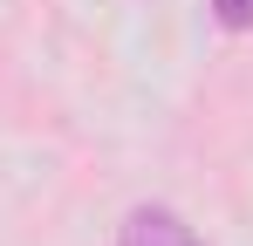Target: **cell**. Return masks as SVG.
<instances>
[{
  "label": "cell",
  "mask_w": 253,
  "mask_h": 246,
  "mask_svg": "<svg viewBox=\"0 0 253 246\" xmlns=\"http://www.w3.org/2000/svg\"><path fill=\"white\" fill-rule=\"evenodd\" d=\"M124 246H199L192 240V226L178 219V212H165V205H137L124 219Z\"/></svg>",
  "instance_id": "1"
},
{
  "label": "cell",
  "mask_w": 253,
  "mask_h": 246,
  "mask_svg": "<svg viewBox=\"0 0 253 246\" xmlns=\"http://www.w3.org/2000/svg\"><path fill=\"white\" fill-rule=\"evenodd\" d=\"M212 14L226 28H253V0H212Z\"/></svg>",
  "instance_id": "2"
}]
</instances>
